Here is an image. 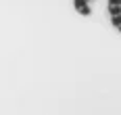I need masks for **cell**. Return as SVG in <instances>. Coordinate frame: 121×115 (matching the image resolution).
I'll list each match as a JSON object with an SVG mask.
<instances>
[{
	"mask_svg": "<svg viewBox=\"0 0 121 115\" xmlns=\"http://www.w3.org/2000/svg\"><path fill=\"white\" fill-rule=\"evenodd\" d=\"M73 4H75V9H77L82 15H86V17L90 15V4H88L86 0H73Z\"/></svg>",
	"mask_w": 121,
	"mask_h": 115,
	"instance_id": "1",
	"label": "cell"
},
{
	"mask_svg": "<svg viewBox=\"0 0 121 115\" xmlns=\"http://www.w3.org/2000/svg\"><path fill=\"white\" fill-rule=\"evenodd\" d=\"M111 15H121V4H111Z\"/></svg>",
	"mask_w": 121,
	"mask_h": 115,
	"instance_id": "2",
	"label": "cell"
},
{
	"mask_svg": "<svg viewBox=\"0 0 121 115\" xmlns=\"http://www.w3.org/2000/svg\"><path fill=\"white\" fill-rule=\"evenodd\" d=\"M113 25L117 27V29L121 27V17H119V15H113Z\"/></svg>",
	"mask_w": 121,
	"mask_h": 115,
	"instance_id": "3",
	"label": "cell"
},
{
	"mask_svg": "<svg viewBox=\"0 0 121 115\" xmlns=\"http://www.w3.org/2000/svg\"><path fill=\"white\" fill-rule=\"evenodd\" d=\"M86 2H88V0H86Z\"/></svg>",
	"mask_w": 121,
	"mask_h": 115,
	"instance_id": "4",
	"label": "cell"
}]
</instances>
